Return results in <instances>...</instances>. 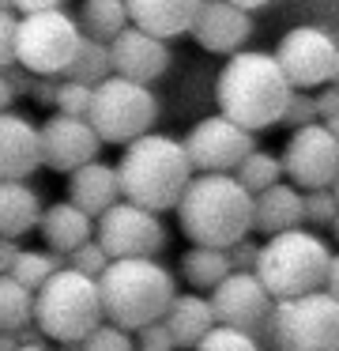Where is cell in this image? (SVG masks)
<instances>
[{
	"label": "cell",
	"mask_w": 339,
	"mask_h": 351,
	"mask_svg": "<svg viewBox=\"0 0 339 351\" xmlns=\"http://www.w3.org/2000/svg\"><path fill=\"white\" fill-rule=\"evenodd\" d=\"M42 167H53L60 174H72L75 167L98 159V140L95 125L87 117H72V114H53L42 125Z\"/></svg>",
	"instance_id": "obj_15"
},
{
	"label": "cell",
	"mask_w": 339,
	"mask_h": 351,
	"mask_svg": "<svg viewBox=\"0 0 339 351\" xmlns=\"http://www.w3.org/2000/svg\"><path fill=\"white\" fill-rule=\"evenodd\" d=\"M177 223L192 245L226 250L253 230V193L234 174H196L177 200Z\"/></svg>",
	"instance_id": "obj_2"
},
{
	"label": "cell",
	"mask_w": 339,
	"mask_h": 351,
	"mask_svg": "<svg viewBox=\"0 0 339 351\" xmlns=\"http://www.w3.org/2000/svg\"><path fill=\"white\" fill-rule=\"evenodd\" d=\"M136 348L143 351H177V343H173V332L166 328V321H147L143 328H136Z\"/></svg>",
	"instance_id": "obj_37"
},
{
	"label": "cell",
	"mask_w": 339,
	"mask_h": 351,
	"mask_svg": "<svg viewBox=\"0 0 339 351\" xmlns=\"http://www.w3.org/2000/svg\"><path fill=\"white\" fill-rule=\"evenodd\" d=\"M42 219V197L27 182H0V238H23Z\"/></svg>",
	"instance_id": "obj_23"
},
{
	"label": "cell",
	"mask_w": 339,
	"mask_h": 351,
	"mask_svg": "<svg viewBox=\"0 0 339 351\" xmlns=\"http://www.w3.org/2000/svg\"><path fill=\"white\" fill-rule=\"evenodd\" d=\"M181 144L188 152L192 170H200V174H234L238 162L256 147V132H249L245 125L215 114V117L196 121Z\"/></svg>",
	"instance_id": "obj_12"
},
{
	"label": "cell",
	"mask_w": 339,
	"mask_h": 351,
	"mask_svg": "<svg viewBox=\"0 0 339 351\" xmlns=\"http://www.w3.org/2000/svg\"><path fill=\"white\" fill-rule=\"evenodd\" d=\"M87 121L95 125L102 144H128V140L143 136L155 129L158 121V95L151 91V84L140 80H125L117 72L95 84L87 106Z\"/></svg>",
	"instance_id": "obj_7"
},
{
	"label": "cell",
	"mask_w": 339,
	"mask_h": 351,
	"mask_svg": "<svg viewBox=\"0 0 339 351\" xmlns=\"http://www.w3.org/2000/svg\"><path fill=\"white\" fill-rule=\"evenodd\" d=\"M113 72V64H110V42H98V38H79V49H75V57L68 61V69L60 72L57 80H75V84H87V87H95V84H102L105 76Z\"/></svg>",
	"instance_id": "obj_26"
},
{
	"label": "cell",
	"mask_w": 339,
	"mask_h": 351,
	"mask_svg": "<svg viewBox=\"0 0 339 351\" xmlns=\"http://www.w3.org/2000/svg\"><path fill=\"white\" fill-rule=\"evenodd\" d=\"M283 174L298 189H331L339 178V132L324 121L301 125L283 147Z\"/></svg>",
	"instance_id": "obj_11"
},
{
	"label": "cell",
	"mask_w": 339,
	"mask_h": 351,
	"mask_svg": "<svg viewBox=\"0 0 339 351\" xmlns=\"http://www.w3.org/2000/svg\"><path fill=\"white\" fill-rule=\"evenodd\" d=\"M268 340L279 351H324L339 348V298L324 287L294 298H275Z\"/></svg>",
	"instance_id": "obj_8"
},
{
	"label": "cell",
	"mask_w": 339,
	"mask_h": 351,
	"mask_svg": "<svg viewBox=\"0 0 339 351\" xmlns=\"http://www.w3.org/2000/svg\"><path fill=\"white\" fill-rule=\"evenodd\" d=\"M57 351H83V343H79V340H60Z\"/></svg>",
	"instance_id": "obj_47"
},
{
	"label": "cell",
	"mask_w": 339,
	"mask_h": 351,
	"mask_svg": "<svg viewBox=\"0 0 339 351\" xmlns=\"http://www.w3.org/2000/svg\"><path fill=\"white\" fill-rule=\"evenodd\" d=\"M15 257H19V245H15V238H0V276L12 272Z\"/></svg>",
	"instance_id": "obj_41"
},
{
	"label": "cell",
	"mask_w": 339,
	"mask_h": 351,
	"mask_svg": "<svg viewBox=\"0 0 339 351\" xmlns=\"http://www.w3.org/2000/svg\"><path fill=\"white\" fill-rule=\"evenodd\" d=\"M42 167V132L23 114H0V182H27Z\"/></svg>",
	"instance_id": "obj_18"
},
{
	"label": "cell",
	"mask_w": 339,
	"mask_h": 351,
	"mask_svg": "<svg viewBox=\"0 0 339 351\" xmlns=\"http://www.w3.org/2000/svg\"><path fill=\"white\" fill-rule=\"evenodd\" d=\"M83 27L90 38L110 42L113 34H121L128 27L125 0H83Z\"/></svg>",
	"instance_id": "obj_28"
},
{
	"label": "cell",
	"mask_w": 339,
	"mask_h": 351,
	"mask_svg": "<svg viewBox=\"0 0 339 351\" xmlns=\"http://www.w3.org/2000/svg\"><path fill=\"white\" fill-rule=\"evenodd\" d=\"M336 42L321 27H294L283 34L275 49L279 69L286 72L294 91H309V87L331 84V61H336Z\"/></svg>",
	"instance_id": "obj_14"
},
{
	"label": "cell",
	"mask_w": 339,
	"mask_h": 351,
	"mask_svg": "<svg viewBox=\"0 0 339 351\" xmlns=\"http://www.w3.org/2000/svg\"><path fill=\"white\" fill-rule=\"evenodd\" d=\"M230 253L218 250V245H192V250L181 257V276L192 283L196 291H211L223 276H230Z\"/></svg>",
	"instance_id": "obj_25"
},
{
	"label": "cell",
	"mask_w": 339,
	"mask_h": 351,
	"mask_svg": "<svg viewBox=\"0 0 339 351\" xmlns=\"http://www.w3.org/2000/svg\"><path fill=\"white\" fill-rule=\"evenodd\" d=\"M110 64L117 76L125 80H140V84H155L166 69H170V46L166 38L140 31L128 23L121 34L110 38Z\"/></svg>",
	"instance_id": "obj_17"
},
{
	"label": "cell",
	"mask_w": 339,
	"mask_h": 351,
	"mask_svg": "<svg viewBox=\"0 0 339 351\" xmlns=\"http://www.w3.org/2000/svg\"><path fill=\"white\" fill-rule=\"evenodd\" d=\"M132 351H143V348H132Z\"/></svg>",
	"instance_id": "obj_55"
},
{
	"label": "cell",
	"mask_w": 339,
	"mask_h": 351,
	"mask_svg": "<svg viewBox=\"0 0 339 351\" xmlns=\"http://www.w3.org/2000/svg\"><path fill=\"white\" fill-rule=\"evenodd\" d=\"M12 102H15V87L8 84V76L0 72V114H4V110L12 106Z\"/></svg>",
	"instance_id": "obj_44"
},
{
	"label": "cell",
	"mask_w": 339,
	"mask_h": 351,
	"mask_svg": "<svg viewBox=\"0 0 339 351\" xmlns=\"http://www.w3.org/2000/svg\"><path fill=\"white\" fill-rule=\"evenodd\" d=\"M162 321L173 332L177 348H196V340L215 325V310H211V298H203V295H173Z\"/></svg>",
	"instance_id": "obj_24"
},
{
	"label": "cell",
	"mask_w": 339,
	"mask_h": 351,
	"mask_svg": "<svg viewBox=\"0 0 339 351\" xmlns=\"http://www.w3.org/2000/svg\"><path fill=\"white\" fill-rule=\"evenodd\" d=\"M15 27H19V16L12 8H0V72L15 64Z\"/></svg>",
	"instance_id": "obj_38"
},
{
	"label": "cell",
	"mask_w": 339,
	"mask_h": 351,
	"mask_svg": "<svg viewBox=\"0 0 339 351\" xmlns=\"http://www.w3.org/2000/svg\"><path fill=\"white\" fill-rule=\"evenodd\" d=\"M0 8H12V0H0Z\"/></svg>",
	"instance_id": "obj_52"
},
{
	"label": "cell",
	"mask_w": 339,
	"mask_h": 351,
	"mask_svg": "<svg viewBox=\"0 0 339 351\" xmlns=\"http://www.w3.org/2000/svg\"><path fill=\"white\" fill-rule=\"evenodd\" d=\"M331 193H336V197H339V178H336V182H331Z\"/></svg>",
	"instance_id": "obj_51"
},
{
	"label": "cell",
	"mask_w": 339,
	"mask_h": 351,
	"mask_svg": "<svg viewBox=\"0 0 339 351\" xmlns=\"http://www.w3.org/2000/svg\"><path fill=\"white\" fill-rule=\"evenodd\" d=\"M90 91H95V87H87V84H75V80H60V84L53 87V106H57V114L87 117Z\"/></svg>",
	"instance_id": "obj_33"
},
{
	"label": "cell",
	"mask_w": 339,
	"mask_h": 351,
	"mask_svg": "<svg viewBox=\"0 0 339 351\" xmlns=\"http://www.w3.org/2000/svg\"><path fill=\"white\" fill-rule=\"evenodd\" d=\"M328 227H331V230H336V238H339V215H336V219H331V223H328Z\"/></svg>",
	"instance_id": "obj_50"
},
{
	"label": "cell",
	"mask_w": 339,
	"mask_h": 351,
	"mask_svg": "<svg viewBox=\"0 0 339 351\" xmlns=\"http://www.w3.org/2000/svg\"><path fill=\"white\" fill-rule=\"evenodd\" d=\"M38 230H42L45 245H49L53 253H72L79 242L95 238V219H90L83 208H75L72 200H64V204L42 208Z\"/></svg>",
	"instance_id": "obj_22"
},
{
	"label": "cell",
	"mask_w": 339,
	"mask_h": 351,
	"mask_svg": "<svg viewBox=\"0 0 339 351\" xmlns=\"http://www.w3.org/2000/svg\"><path fill=\"white\" fill-rule=\"evenodd\" d=\"M301 204H305V223H331L339 215V197L331 189L301 193Z\"/></svg>",
	"instance_id": "obj_35"
},
{
	"label": "cell",
	"mask_w": 339,
	"mask_h": 351,
	"mask_svg": "<svg viewBox=\"0 0 339 351\" xmlns=\"http://www.w3.org/2000/svg\"><path fill=\"white\" fill-rule=\"evenodd\" d=\"M234 178H238L241 185H245L249 193H260V189H268V185H275L279 178H283V162L275 159V155H268V152H249L245 159L238 162V170H234Z\"/></svg>",
	"instance_id": "obj_29"
},
{
	"label": "cell",
	"mask_w": 339,
	"mask_h": 351,
	"mask_svg": "<svg viewBox=\"0 0 339 351\" xmlns=\"http://www.w3.org/2000/svg\"><path fill=\"white\" fill-rule=\"evenodd\" d=\"M283 121L290 125V129H301V125L321 121L316 99H313V95H305V91H290V99H286V110H283Z\"/></svg>",
	"instance_id": "obj_36"
},
{
	"label": "cell",
	"mask_w": 339,
	"mask_h": 351,
	"mask_svg": "<svg viewBox=\"0 0 339 351\" xmlns=\"http://www.w3.org/2000/svg\"><path fill=\"white\" fill-rule=\"evenodd\" d=\"M68 200H72L75 208H83L90 219L102 215L110 204H117V200H121L117 167H105V162H98V159L75 167L72 174H68Z\"/></svg>",
	"instance_id": "obj_21"
},
{
	"label": "cell",
	"mask_w": 339,
	"mask_h": 351,
	"mask_svg": "<svg viewBox=\"0 0 339 351\" xmlns=\"http://www.w3.org/2000/svg\"><path fill=\"white\" fill-rule=\"evenodd\" d=\"M196 351H260V340L241 328H230V325H211L208 332L196 340Z\"/></svg>",
	"instance_id": "obj_31"
},
{
	"label": "cell",
	"mask_w": 339,
	"mask_h": 351,
	"mask_svg": "<svg viewBox=\"0 0 339 351\" xmlns=\"http://www.w3.org/2000/svg\"><path fill=\"white\" fill-rule=\"evenodd\" d=\"M331 84H339V49H336V61H331Z\"/></svg>",
	"instance_id": "obj_49"
},
{
	"label": "cell",
	"mask_w": 339,
	"mask_h": 351,
	"mask_svg": "<svg viewBox=\"0 0 339 351\" xmlns=\"http://www.w3.org/2000/svg\"><path fill=\"white\" fill-rule=\"evenodd\" d=\"M15 351H49V348H45V343H19Z\"/></svg>",
	"instance_id": "obj_48"
},
{
	"label": "cell",
	"mask_w": 339,
	"mask_h": 351,
	"mask_svg": "<svg viewBox=\"0 0 339 351\" xmlns=\"http://www.w3.org/2000/svg\"><path fill=\"white\" fill-rule=\"evenodd\" d=\"M102 321L105 313L95 276L64 265L34 291V325L45 332V340H83Z\"/></svg>",
	"instance_id": "obj_6"
},
{
	"label": "cell",
	"mask_w": 339,
	"mask_h": 351,
	"mask_svg": "<svg viewBox=\"0 0 339 351\" xmlns=\"http://www.w3.org/2000/svg\"><path fill=\"white\" fill-rule=\"evenodd\" d=\"M19 348V340H15V332H8V328H0V351H15Z\"/></svg>",
	"instance_id": "obj_45"
},
{
	"label": "cell",
	"mask_w": 339,
	"mask_h": 351,
	"mask_svg": "<svg viewBox=\"0 0 339 351\" xmlns=\"http://www.w3.org/2000/svg\"><path fill=\"white\" fill-rule=\"evenodd\" d=\"M196 8H200V0H125L128 23L166 42L177 38V34H188Z\"/></svg>",
	"instance_id": "obj_19"
},
{
	"label": "cell",
	"mask_w": 339,
	"mask_h": 351,
	"mask_svg": "<svg viewBox=\"0 0 339 351\" xmlns=\"http://www.w3.org/2000/svg\"><path fill=\"white\" fill-rule=\"evenodd\" d=\"M324 351H339V348H324Z\"/></svg>",
	"instance_id": "obj_54"
},
{
	"label": "cell",
	"mask_w": 339,
	"mask_h": 351,
	"mask_svg": "<svg viewBox=\"0 0 339 351\" xmlns=\"http://www.w3.org/2000/svg\"><path fill=\"white\" fill-rule=\"evenodd\" d=\"M95 242L110 257H155L166 245V227L158 223V212L117 200L102 215H95Z\"/></svg>",
	"instance_id": "obj_10"
},
{
	"label": "cell",
	"mask_w": 339,
	"mask_h": 351,
	"mask_svg": "<svg viewBox=\"0 0 339 351\" xmlns=\"http://www.w3.org/2000/svg\"><path fill=\"white\" fill-rule=\"evenodd\" d=\"M188 34H192L208 53L230 57L249 42V34H253V16H249L245 8H238V4H230V0H200Z\"/></svg>",
	"instance_id": "obj_16"
},
{
	"label": "cell",
	"mask_w": 339,
	"mask_h": 351,
	"mask_svg": "<svg viewBox=\"0 0 339 351\" xmlns=\"http://www.w3.org/2000/svg\"><path fill=\"white\" fill-rule=\"evenodd\" d=\"M27 321H34V291L23 287L12 272L0 276V328L15 332Z\"/></svg>",
	"instance_id": "obj_27"
},
{
	"label": "cell",
	"mask_w": 339,
	"mask_h": 351,
	"mask_svg": "<svg viewBox=\"0 0 339 351\" xmlns=\"http://www.w3.org/2000/svg\"><path fill=\"white\" fill-rule=\"evenodd\" d=\"M328 261H331V250L321 234L294 227V230L268 234L253 272L260 276V283L268 287L271 298H294V295L324 287Z\"/></svg>",
	"instance_id": "obj_5"
},
{
	"label": "cell",
	"mask_w": 339,
	"mask_h": 351,
	"mask_svg": "<svg viewBox=\"0 0 339 351\" xmlns=\"http://www.w3.org/2000/svg\"><path fill=\"white\" fill-rule=\"evenodd\" d=\"M192 174L196 170L188 162L185 144L173 136H162V132H143V136L128 140L125 155L117 162L121 197L147 208V212L177 208V200Z\"/></svg>",
	"instance_id": "obj_3"
},
{
	"label": "cell",
	"mask_w": 339,
	"mask_h": 351,
	"mask_svg": "<svg viewBox=\"0 0 339 351\" xmlns=\"http://www.w3.org/2000/svg\"><path fill=\"white\" fill-rule=\"evenodd\" d=\"M301 223H305V204H301V193L294 182H275L253 193V230L279 234V230H294Z\"/></svg>",
	"instance_id": "obj_20"
},
{
	"label": "cell",
	"mask_w": 339,
	"mask_h": 351,
	"mask_svg": "<svg viewBox=\"0 0 339 351\" xmlns=\"http://www.w3.org/2000/svg\"><path fill=\"white\" fill-rule=\"evenodd\" d=\"M12 8L30 16V12H49V8H60V0H12Z\"/></svg>",
	"instance_id": "obj_42"
},
{
	"label": "cell",
	"mask_w": 339,
	"mask_h": 351,
	"mask_svg": "<svg viewBox=\"0 0 339 351\" xmlns=\"http://www.w3.org/2000/svg\"><path fill=\"white\" fill-rule=\"evenodd\" d=\"M79 38H83L79 23L60 8L19 16V27H15V64H23L34 76L57 80L68 69V61L75 57Z\"/></svg>",
	"instance_id": "obj_9"
},
{
	"label": "cell",
	"mask_w": 339,
	"mask_h": 351,
	"mask_svg": "<svg viewBox=\"0 0 339 351\" xmlns=\"http://www.w3.org/2000/svg\"><path fill=\"white\" fill-rule=\"evenodd\" d=\"M57 268H64L60 265V253H38V250H19V257H15V265H12V276L23 283V287H30V291H38L45 280H49Z\"/></svg>",
	"instance_id": "obj_30"
},
{
	"label": "cell",
	"mask_w": 339,
	"mask_h": 351,
	"mask_svg": "<svg viewBox=\"0 0 339 351\" xmlns=\"http://www.w3.org/2000/svg\"><path fill=\"white\" fill-rule=\"evenodd\" d=\"M324 291L339 298V253H331V261H328V276H324Z\"/></svg>",
	"instance_id": "obj_43"
},
{
	"label": "cell",
	"mask_w": 339,
	"mask_h": 351,
	"mask_svg": "<svg viewBox=\"0 0 339 351\" xmlns=\"http://www.w3.org/2000/svg\"><path fill=\"white\" fill-rule=\"evenodd\" d=\"M211 310H215L218 325L241 328L249 336H268L271 325V310H275V298L268 295V287L260 283L256 272H238L234 268L230 276L211 287Z\"/></svg>",
	"instance_id": "obj_13"
},
{
	"label": "cell",
	"mask_w": 339,
	"mask_h": 351,
	"mask_svg": "<svg viewBox=\"0 0 339 351\" xmlns=\"http://www.w3.org/2000/svg\"><path fill=\"white\" fill-rule=\"evenodd\" d=\"M226 253H230V265L238 268V272H253L256 257H260V245L249 242V234H245V238H238L234 245H226Z\"/></svg>",
	"instance_id": "obj_39"
},
{
	"label": "cell",
	"mask_w": 339,
	"mask_h": 351,
	"mask_svg": "<svg viewBox=\"0 0 339 351\" xmlns=\"http://www.w3.org/2000/svg\"><path fill=\"white\" fill-rule=\"evenodd\" d=\"M105 321L128 328H143L158 321L173 302V276L155 257H110V265L98 276Z\"/></svg>",
	"instance_id": "obj_4"
},
{
	"label": "cell",
	"mask_w": 339,
	"mask_h": 351,
	"mask_svg": "<svg viewBox=\"0 0 339 351\" xmlns=\"http://www.w3.org/2000/svg\"><path fill=\"white\" fill-rule=\"evenodd\" d=\"M331 129H336V132H339V117H336V121H331Z\"/></svg>",
	"instance_id": "obj_53"
},
{
	"label": "cell",
	"mask_w": 339,
	"mask_h": 351,
	"mask_svg": "<svg viewBox=\"0 0 339 351\" xmlns=\"http://www.w3.org/2000/svg\"><path fill=\"white\" fill-rule=\"evenodd\" d=\"M230 4H238V8H245V12H256V8H264V4H271V0H230Z\"/></svg>",
	"instance_id": "obj_46"
},
{
	"label": "cell",
	"mask_w": 339,
	"mask_h": 351,
	"mask_svg": "<svg viewBox=\"0 0 339 351\" xmlns=\"http://www.w3.org/2000/svg\"><path fill=\"white\" fill-rule=\"evenodd\" d=\"M290 91L294 87L286 80V72L279 69L275 53H260V49L230 53V61L223 64L215 84L218 114L245 125L249 132H260L268 125L283 121Z\"/></svg>",
	"instance_id": "obj_1"
},
{
	"label": "cell",
	"mask_w": 339,
	"mask_h": 351,
	"mask_svg": "<svg viewBox=\"0 0 339 351\" xmlns=\"http://www.w3.org/2000/svg\"><path fill=\"white\" fill-rule=\"evenodd\" d=\"M83 351H132V336H128V328L113 325V321H102V325H95L87 336H83Z\"/></svg>",
	"instance_id": "obj_32"
},
{
	"label": "cell",
	"mask_w": 339,
	"mask_h": 351,
	"mask_svg": "<svg viewBox=\"0 0 339 351\" xmlns=\"http://www.w3.org/2000/svg\"><path fill=\"white\" fill-rule=\"evenodd\" d=\"M110 265V253L102 250V245L95 242V238H87V242H79L72 253H68V268H75V272H83V276H102V268Z\"/></svg>",
	"instance_id": "obj_34"
},
{
	"label": "cell",
	"mask_w": 339,
	"mask_h": 351,
	"mask_svg": "<svg viewBox=\"0 0 339 351\" xmlns=\"http://www.w3.org/2000/svg\"><path fill=\"white\" fill-rule=\"evenodd\" d=\"M316 110H321L324 125H331L339 117V84H324V95L316 99Z\"/></svg>",
	"instance_id": "obj_40"
}]
</instances>
